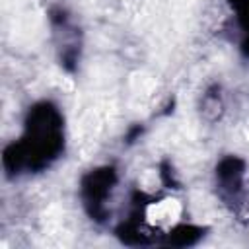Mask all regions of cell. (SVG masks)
Returning <instances> with one entry per match:
<instances>
[{
  "mask_svg": "<svg viewBox=\"0 0 249 249\" xmlns=\"http://www.w3.org/2000/svg\"><path fill=\"white\" fill-rule=\"evenodd\" d=\"M183 208L179 204V200L175 198H163L160 202H152L148 208H146V218L150 224H156V226H169V224H175L181 216Z\"/></svg>",
  "mask_w": 249,
  "mask_h": 249,
  "instance_id": "1",
  "label": "cell"
}]
</instances>
